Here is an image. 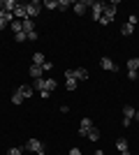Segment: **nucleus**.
<instances>
[{
  "mask_svg": "<svg viewBox=\"0 0 139 155\" xmlns=\"http://www.w3.org/2000/svg\"><path fill=\"white\" fill-rule=\"evenodd\" d=\"M26 150H30V153H37V155H44V143H42L40 139H28Z\"/></svg>",
  "mask_w": 139,
  "mask_h": 155,
  "instance_id": "nucleus-2",
  "label": "nucleus"
},
{
  "mask_svg": "<svg viewBox=\"0 0 139 155\" xmlns=\"http://www.w3.org/2000/svg\"><path fill=\"white\" fill-rule=\"evenodd\" d=\"M9 28L14 30V35H19V32H23V23H21V21H16V19H14L12 23H9Z\"/></svg>",
  "mask_w": 139,
  "mask_h": 155,
  "instance_id": "nucleus-15",
  "label": "nucleus"
},
{
  "mask_svg": "<svg viewBox=\"0 0 139 155\" xmlns=\"http://www.w3.org/2000/svg\"><path fill=\"white\" fill-rule=\"evenodd\" d=\"M42 2H37V0H33V2H28L26 5V9H28V19H35V16H37V14L42 12Z\"/></svg>",
  "mask_w": 139,
  "mask_h": 155,
  "instance_id": "nucleus-4",
  "label": "nucleus"
},
{
  "mask_svg": "<svg viewBox=\"0 0 139 155\" xmlns=\"http://www.w3.org/2000/svg\"><path fill=\"white\" fill-rule=\"evenodd\" d=\"M100 67L107 70V72H118V65L114 63L111 58H102V60H100Z\"/></svg>",
  "mask_w": 139,
  "mask_h": 155,
  "instance_id": "nucleus-6",
  "label": "nucleus"
},
{
  "mask_svg": "<svg viewBox=\"0 0 139 155\" xmlns=\"http://www.w3.org/2000/svg\"><path fill=\"white\" fill-rule=\"evenodd\" d=\"M121 32H123L125 37H130V35H132V32H134V26H132V23H125V26L121 28Z\"/></svg>",
  "mask_w": 139,
  "mask_h": 155,
  "instance_id": "nucleus-17",
  "label": "nucleus"
},
{
  "mask_svg": "<svg viewBox=\"0 0 139 155\" xmlns=\"http://www.w3.org/2000/svg\"><path fill=\"white\" fill-rule=\"evenodd\" d=\"M46 60H44V53H35L33 56V65H44Z\"/></svg>",
  "mask_w": 139,
  "mask_h": 155,
  "instance_id": "nucleus-20",
  "label": "nucleus"
},
{
  "mask_svg": "<svg viewBox=\"0 0 139 155\" xmlns=\"http://www.w3.org/2000/svg\"><path fill=\"white\" fill-rule=\"evenodd\" d=\"M7 26H9V23H7V21L2 19V16H0V30H2V28H7Z\"/></svg>",
  "mask_w": 139,
  "mask_h": 155,
  "instance_id": "nucleus-27",
  "label": "nucleus"
},
{
  "mask_svg": "<svg viewBox=\"0 0 139 155\" xmlns=\"http://www.w3.org/2000/svg\"><path fill=\"white\" fill-rule=\"evenodd\" d=\"M23 32H33V19H23Z\"/></svg>",
  "mask_w": 139,
  "mask_h": 155,
  "instance_id": "nucleus-18",
  "label": "nucleus"
},
{
  "mask_svg": "<svg viewBox=\"0 0 139 155\" xmlns=\"http://www.w3.org/2000/svg\"><path fill=\"white\" fill-rule=\"evenodd\" d=\"M12 102H14V104H21V102H23V95H21V93L16 91V93L12 95Z\"/></svg>",
  "mask_w": 139,
  "mask_h": 155,
  "instance_id": "nucleus-22",
  "label": "nucleus"
},
{
  "mask_svg": "<svg viewBox=\"0 0 139 155\" xmlns=\"http://www.w3.org/2000/svg\"><path fill=\"white\" fill-rule=\"evenodd\" d=\"M116 148H118V153H125L127 150V141L125 139H118V141H116Z\"/></svg>",
  "mask_w": 139,
  "mask_h": 155,
  "instance_id": "nucleus-19",
  "label": "nucleus"
},
{
  "mask_svg": "<svg viewBox=\"0 0 139 155\" xmlns=\"http://www.w3.org/2000/svg\"><path fill=\"white\" fill-rule=\"evenodd\" d=\"M116 5H118V0H114V2L104 5V12H102V19H100V23H102V26H109V23L116 19Z\"/></svg>",
  "mask_w": 139,
  "mask_h": 155,
  "instance_id": "nucleus-1",
  "label": "nucleus"
},
{
  "mask_svg": "<svg viewBox=\"0 0 139 155\" xmlns=\"http://www.w3.org/2000/svg\"><path fill=\"white\" fill-rule=\"evenodd\" d=\"M123 116H125V118H123V125L127 127V125H130V120L137 116V109H134V107H125V109H123Z\"/></svg>",
  "mask_w": 139,
  "mask_h": 155,
  "instance_id": "nucleus-7",
  "label": "nucleus"
},
{
  "mask_svg": "<svg viewBox=\"0 0 139 155\" xmlns=\"http://www.w3.org/2000/svg\"><path fill=\"white\" fill-rule=\"evenodd\" d=\"M65 86H67V91H77V79L74 77H70V74H65Z\"/></svg>",
  "mask_w": 139,
  "mask_h": 155,
  "instance_id": "nucleus-14",
  "label": "nucleus"
},
{
  "mask_svg": "<svg viewBox=\"0 0 139 155\" xmlns=\"http://www.w3.org/2000/svg\"><path fill=\"white\" fill-rule=\"evenodd\" d=\"M23 153V148H9L7 150V155H21Z\"/></svg>",
  "mask_w": 139,
  "mask_h": 155,
  "instance_id": "nucleus-24",
  "label": "nucleus"
},
{
  "mask_svg": "<svg viewBox=\"0 0 139 155\" xmlns=\"http://www.w3.org/2000/svg\"><path fill=\"white\" fill-rule=\"evenodd\" d=\"M26 35H28V42H37V32H26Z\"/></svg>",
  "mask_w": 139,
  "mask_h": 155,
  "instance_id": "nucleus-25",
  "label": "nucleus"
},
{
  "mask_svg": "<svg viewBox=\"0 0 139 155\" xmlns=\"http://www.w3.org/2000/svg\"><path fill=\"white\" fill-rule=\"evenodd\" d=\"M88 7H91V14H93V19H95V21L102 19V12H104V2H88Z\"/></svg>",
  "mask_w": 139,
  "mask_h": 155,
  "instance_id": "nucleus-3",
  "label": "nucleus"
},
{
  "mask_svg": "<svg viewBox=\"0 0 139 155\" xmlns=\"http://www.w3.org/2000/svg\"><path fill=\"white\" fill-rule=\"evenodd\" d=\"M16 42H28V35L26 32H19V35H16Z\"/></svg>",
  "mask_w": 139,
  "mask_h": 155,
  "instance_id": "nucleus-26",
  "label": "nucleus"
},
{
  "mask_svg": "<svg viewBox=\"0 0 139 155\" xmlns=\"http://www.w3.org/2000/svg\"><path fill=\"white\" fill-rule=\"evenodd\" d=\"M121 155H130V150H125V153H121Z\"/></svg>",
  "mask_w": 139,
  "mask_h": 155,
  "instance_id": "nucleus-29",
  "label": "nucleus"
},
{
  "mask_svg": "<svg viewBox=\"0 0 139 155\" xmlns=\"http://www.w3.org/2000/svg\"><path fill=\"white\" fill-rule=\"evenodd\" d=\"M33 91H35L33 86H21V88H19V93L23 95V100H28V97H33Z\"/></svg>",
  "mask_w": 139,
  "mask_h": 155,
  "instance_id": "nucleus-11",
  "label": "nucleus"
},
{
  "mask_svg": "<svg viewBox=\"0 0 139 155\" xmlns=\"http://www.w3.org/2000/svg\"><path fill=\"white\" fill-rule=\"evenodd\" d=\"M56 81H53V79H44V91L42 93H51V91H56Z\"/></svg>",
  "mask_w": 139,
  "mask_h": 155,
  "instance_id": "nucleus-12",
  "label": "nucleus"
},
{
  "mask_svg": "<svg viewBox=\"0 0 139 155\" xmlns=\"http://www.w3.org/2000/svg\"><path fill=\"white\" fill-rule=\"evenodd\" d=\"M86 139L98 141V139H100V130H98V127H91V130H88V134H86Z\"/></svg>",
  "mask_w": 139,
  "mask_h": 155,
  "instance_id": "nucleus-16",
  "label": "nucleus"
},
{
  "mask_svg": "<svg viewBox=\"0 0 139 155\" xmlns=\"http://www.w3.org/2000/svg\"><path fill=\"white\" fill-rule=\"evenodd\" d=\"M65 74L74 77L77 81H86V79H88V70H84V67H77V70H67Z\"/></svg>",
  "mask_w": 139,
  "mask_h": 155,
  "instance_id": "nucleus-5",
  "label": "nucleus"
},
{
  "mask_svg": "<svg viewBox=\"0 0 139 155\" xmlns=\"http://www.w3.org/2000/svg\"><path fill=\"white\" fill-rule=\"evenodd\" d=\"M91 127H93V120H91V118H81V125H79V137H86Z\"/></svg>",
  "mask_w": 139,
  "mask_h": 155,
  "instance_id": "nucleus-8",
  "label": "nucleus"
},
{
  "mask_svg": "<svg viewBox=\"0 0 139 155\" xmlns=\"http://www.w3.org/2000/svg\"><path fill=\"white\" fill-rule=\"evenodd\" d=\"M58 9H60V12L70 9V2H67V0H58Z\"/></svg>",
  "mask_w": 139,
  "mask_h": 155,
  "instance_id": "nucleus-23",
  "label": "nucleus"
},
{
  "mask_svg": "<svg viewBox=\"0 0 139 155\" xmlns=\"http://www.w3.org/2000/svg\"><path fill=\"white\" fill-rule=\"evenodd\" d=\"M72 9H74V14L84 16V14H86V9H88V2H86V0H79V2H74V5H72Z\"/></svg>",
  "mask_w": 139,
  "mask_h": 155,
  "instance_id": "nucleus-9",
  "label": "nucleus"
},
{
  "mask_svg": "<svg viewBox=\"0 0 139 155\" xmlns=\"http://www.w3.org/2000/svg\"><path fill=\"white\" fill-rule=\"evenodd\" d=\"M134 118H137V120H139V111H137V116H134Z\"/></svg>",
  "mask_w": 139,
  "mask_h": 155,
  "instance_id": "nucleus-30",
  "label": "nucleus"
},
{
  "mask_svg": "<svg viewBox=\"0 0 139 155\" xmlns=\"http://www.w3.org/2000/svg\"><path fill=\"white\" fill-rule=\"evenodd\" d=\"M42 5H44L46 9H58V0H46V2H42Z\"/></svg>",
  "mask_w": 139,
  "mask_h": 155,
  "instance_id": "nucleus-21",
  "label": "nucleus"
},
{
  "mask_svg": "<svg viewBox=\"0 0 139 155\" xmlns=\"http://www.w3.org/2000/svg\"><path fill=\"white\" fill-rule=\"evenodd\" d=\"M42 74H44V67L42 65H30V77L37 81V79H42Z\"/></svg>",
  "mask_w": 139,
  "mask_h": 155,
  "instance_id": "nucleus-10",
  "label": "nucleus"
},
{
  "mask_svg": "<svg viewBox=\"0 0 139 155\" xmlns=\"http://www.w3.org/2000/svg\"><path fill=\"white\" fill-rule=\"evenodd\" d=\"M127 72H139V58H130L127 60Z\"/></svg>",
  "mask_w": 139,
  "mask_h": 155,
  "instance_id": "nucleus-13",
  "label": "nucleus"
},
{
  "mask_svg": "<svg viewBox=\"0 0 139 155\" xmlns=\"http://www.w3.org/2000/svg\"><path fill=\"white\" fill-rule=\"evenodd\" d=\"M70 155H81V150L79 148H72V150H70Z\"/></svg>",
  "mask_w": 139,
  "mask_h": 155,
  "instance_id": "nucleus-28",
  "label": "nucleus"
}]
</instances>
